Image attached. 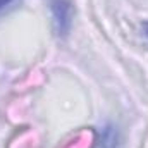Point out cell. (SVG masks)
Masks as SVG:
<instances>
[{
    "instance_id": "6da1fadb",
    "label": "cell",
    "mask_w": 148,
    "mask_h": 148,
    "mask_svg": "<svg viewBox=\"0 0 148 148\" xmlns=\"http://www.w3.org/2000/svg\"><path fill=\"white\" fill-rule=\"evenodd\" d=\"M50 12L53 21V29L60 38L71 33L74 21V5L71 0H50Z\"/></svg>"
},
{
    "instance_id": "3957f363",
    "label": "cell",
    "mask_w": 148,
    "mask_h": 148,
    "mask_svg": "<svg viewBox=\"0 0 148 148\" xmlns=\"http://www.w3.org/2000/svg\"><path fill=\"white\" fill-rule=\"evenodd\" d=\"M143 35L148 38V21H145V23H143Z\"/></svg>"
},
{
    "instance_id": "7a4b0ae2",
    "label": "cell",
    "mask_w": 148,
    "mask_h": 148,
    "mask_svg": "<svg viewBox=\"0 0 148 148\" xmlns=\"http://www.w3.org/2000/svg\"><path fill=\"white\" fill-rule=\"evenodd\" d=\"M23 0H0V17L3 14H7L9 10H12L14 7H17V3H21Z\"/></svg>"
}]
</instances>
